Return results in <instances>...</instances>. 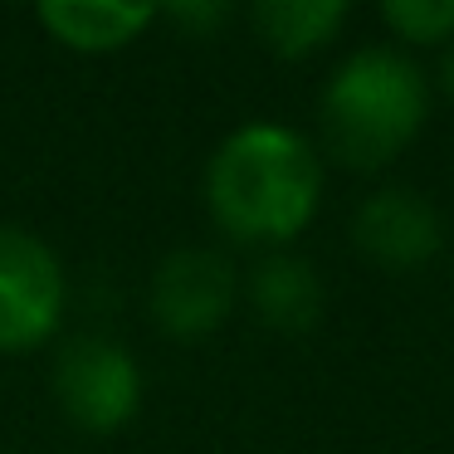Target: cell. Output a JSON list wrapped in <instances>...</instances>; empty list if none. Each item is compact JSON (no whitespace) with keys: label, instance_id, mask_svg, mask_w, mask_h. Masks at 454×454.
I'll list each match as a JSON object with an SVG mask.
<instances>
[{"label":"cell","instance_id":"obj_9","mask_svg":"<svg viewBox=\"0 0 454 454\" xmlns=\"http://www.w3.org/2000/svg\"><path fill=\"white\" fill-rule=\"evenodd\" d=\"M347 15L352 11L342 0H254L249 5L259 44L278 59H313L342 35Z\"/></svg>","mask_w":454,"mask_h":454},{"label":"cell","instance_id":"obj_2","mask_svg":"<svg viewBox=\"0 0 454 454\" xmlns=\"http://www.w3.org/2000/svg\"><path fill=\"white\" fill-rule=\"evenodd\" d=\"M430 122V79L405 50L362 44L323 83L317 132L347 171H386Z\"/></svg>","mask_w":454,"mask_h":454},{"label":"cell","instance_id":"obj_8","mask_svg":"<svg viewBox=\"0 0 454 454\" xmlns=\"http://www.w3.org/2000/svg\"><path fill=\"white\" fill-rule=\"evenodd\" d=\"M245 294H249L254 317L264 327H274V333H308L323 317V278L294 249L259 254V264L249 269Z\"/></svg>","mask_w":454,"mask_h":454},{"label":"cell","instance_id":"obj_7","mask_svg":"<svg viewBox=\"0 0 454 454\" xmlns=\"http://www.w3.org/2000/svg\"><path fill=\"white\" fill-rule=\"evenodd\" d=\"M157 15V5H128V0H44V5H35L40 30L74 54L128 50Z\"/></svg>","mask_w":454,"mask_h":454},{"label":"cell","instance_id":"obj_4","mask_svg":"<svg viewBox=\"0 0 454 454\" xmlns=\"http://www.w3.org/2000/svg\"><path fill=\"white\" fill-rule=\"evenodd\" d=\"M69 308L64 259L25 225H0V356H30L54 342Z\"/></svg>","mask_w":454,"mask_h":454},{"label":"cell","instance_id":"obj_11","mask_svg":"<svg viewBox=\"0 0 454 454\" xmlns=\"http://www.w3.org/2000/svg\"><path fill=\"white\" fill-rule=\"evenodd\" d=\"M161 15L176 20L181 30L196 35V40H210V35L230 20V5H225V0H176V5H167Z\"/></svg>","mask_w":454,"mask_h":454},{"label":"cell","instance_id":"obj_5","mask_svg":"<svg viewBox=\"0 0 454 454\" xmlns=\"http://www.w3.org/2000/svg\"><path fill=\"white\" fill-rule=\"evenodd\" d=\"M239 303V274L220 249L181 245L157 259L147 278V313L176 342H200L220 333Z\"/></svg>","mask_w":454,"mask_h":454},{"label":"cell","instance_id":"obj_6","mask_svg":"<svg viewBox=\"0 0 454 454\" xmlns=\"http://www.w3.org/2000/svg\"><path fill=\"white\" fill-rule=\"evenodd\" d=\"M352 245L381 274H415L444 249V215L415 186H376L352 210Z\"/></svg>","mask_w":454,"mask_h":454},{"label":"cell","instance_id":"obj_3","mask_svg":"<svg viewBox=\"0 0 454 454\" xmlns=\"http://www.w3.org/2000/svg\"><path fill=\"white\" fill-rule=\"evenodd\" d=\"M54 401L64 420L83 434H118L137 420L142 411V366L118 337L103 333H79L54 352Z\"/></svg>","mask_w":454,"mask_h":454},{"label":"cell","instance_id":"obj_12","mask_svg":"<svg viewBox=\"0 0 454 454\" xmlns=\"http://www.w3.org/2000/svg\"><path fill=\"white\" fill-rule=\"evenodd\" d=\"M440 89L454 98V44H444V54H440Z\"/></svg>","mask_w":454,"mask_h":454},{"label":"cell","instance_id":"obj_1","mask_svg":"<svg viewBox=\"0 0 454 454\" xmlns=\"http://www.w3.org/2000/svg\"><path fill=\"white\" fill-rule=\"evenodd\" d=\"M323 206V152L303 128L239 122L206 161V210L220 235L254 249H288Z\"/></svg>","mask_w":454,"mask_h":454},{"label":"cell","instance_id":"obj_10","mask_svg":"<svg viewBox=\"0 0 454 454\" xmlns=\"http://www.w3.org/2000/svg\"><path fill=\"white\" fill-rule=\"evenodd\" d=\"M381 25L411 50L454 44V0H381Z\"/></svg>","mask_w":454,"mask_h":454}]
</instances>
